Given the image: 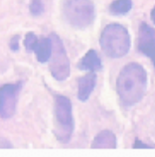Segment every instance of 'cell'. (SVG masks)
<instances>
[{
  "label": "cell",
  "mask_w": 155,
  "mask_h": 157,
  "mask_svg": "<svg viewBox=\"0 0 155 157\" xmlns=\"http://www.w3.org/2000/svg\"><path fill=\"white\" fill-rule=\"evenodd\" d=\"M148 85V77L143 66L129 63L120 71L116 80V92L121 104L131 107L144 98Z\"/></svg>",
  "instance_id": "cell-1"
},
{
  "label": "cell",
  "mask_w": 155,
  "mask_h": 157,
  "mask_svg": "<svg viewBox=\"0 0 155 157\" xmlns=\"http://www.w3.org/2000/svg\"><path fill=\"white\" fill-rule=\"evenodd\" d=\"M100 44L101 50L112 59H119L127 55L131 39L128 30L118 23H111L107 25L100 34Z\"/></svg>",
  "instance_id": "cell-2"
},
{
  "label": "cell",
  "mask_w": 155,
  "mask_h": 157,
  "mask_svg": "<svg viewBox=\"0 0 155 157\" xmlns=\"http://www.w3.org/2000/svg\"><path fill=\"white\" fill-rule=\"evenodd\" d=\"M62 12L65 20L77 29H87L96 19L93 0H63Z\"/></svg>",
  "instance_id": "cell-3"
},
{
  "label": "cell",
  "mask_w": 155,
  "mask_h": 157,
  "mask_svg": "<svg viewBox=\"0 0 155 157\" xmlns=\"http://www.w3.org/2000/svg\"><path fill=\"white\" fill-rule=\"evenodd\" d=\"M75 129L73 107L70 98L57 96L55 98V128L57 139L62 143H68Z\"/></svg>",
  "instance_id": "cell-4"
},
{
  "label": "cell",
  "mask_w": 155,
  "mask_h": 157,
  "mask_svg": "<svg viewBox=\"0 0 155 157\" xmlns=\"http://www.w3.org/2000/svg\"><path fill=\"white\" fill-rule=\"evenodd\" d=\"M52 41V54L50 57V72L57 81H65L70 77L71 65L63 41L56 34L50 35Z\"/></svg>",
  "instance_id": "cell-5"
},
{
  "label": "cell",
  "mask_w": 155,
  "mask_h": 157,
  "mask_svg": "<svg viewBox=\"0 0 155 157\" xmlns=\"http://www.w3.org/2000/svg\"><path fill=\"white\" fill-rule=\"evenodd\" d=\"M22 86L23 82H18L0 86V117L2 118H10L14 115Z\"/></svg>",
  "instance_id": "cell-6"
},
{
  "label": "cell",
  "mask_w": 155,
  "mask_h": 157,
  "mask_svg": "<svg viewBox=\"0 0 155 157\" xmlns=\"http://www.w3.org/2000/svg\"><path fill=\"white\" fill-rule=\"evenodd\" d=\"M136 48L142 55L151 61L155 68V28L142 22L138 29Z\"/></svg>",
  "instance_id": "cell-7"
},
{
  "label": "cell",
  "mask_w": 155,
  "mask_h": 157,
  "mask_svg": "<svg viewBox=\"0 0 155 157\" xmlns=\"http://www.w3.org/2000/svg\"><path fill=\"white\" fill-rule=\"evenodd\" d=\"M96 74L95 72H89L87 75L81 77L78 82L79 90H78V98L81 101H87L91 97L92 93L96 85Z\"/></svg>",
  "instance_id": "cell-8"
},
{
  "label": "cell",
  "mask_w": 155,
  "mask_h": 157,
  "mask_svg": "<svg viewBox=\"0 0 155 157\" xmlns=\"http://www.w3.org/2000/svg\"><path fill=\"white\" fill-rule=\"evenodd\" d=\"M78 68L81 71L96 72L103 69V63H101L100 58L97 55L96 51L92 49L85 53V55L81 59L78 64Z\"/></svg>",
  "instance_id": "cell-9"
},
{
  "label": "cell",
  "mask_w": 155,
  "mask_h": 157,
  "mask_svg": "<svg viewBox=\"0 0 155 157\" xmlns=\"http://www.w3.org/2000/svg\"><path fill=\"white\" fill-rule=\"evenodd\" d=\"M92 148H116V136L112 130L104 129L93 138Z\"/></svg>",
  "instance_id": "cell-10"
},
{
  "label": "cell",
  "mask_w": 155,
  "mask_h": 157,
  "mask_svg": "<svg viewBox=\"0 0 155 157\" xmlns=\"http://www.w3.org/2000/svg\"><path fill=\"white\" fill-rule=\"evenodd\" d=\"M33 51L36 53V57L40 63H47L50 60L52 54V41L50 37L38 39V42L35 45Z\"/></svg>",
  "instance_id": "cell-11"
},
{
  "label": "cell",
  "mask_w": 155,
  "mask_h": 157,
  "mask_svg": "<svg viewBox=\"0 0 155 157\" xmlns=\"http://www.w3.org/2000/svg\"><path fill=\"white\" fill-rule=\"evenodd\" d=\"M132 0H115L109 5V13L115 16H122L127 14L132 9Z\"/></svg>",
  "instance_id": "cell-12"
},
{
  "label": "cell",
  "mask_w": 155,
  "mask_h": 157,
  "mask_svg": "<svg viewBox=\"0 0 155 157\" xmlns=\"http://www.w3.org/2000/svg\"><path fill=\"white\" fill-rule=\"evenodd\" d=\"M29 9L33 16H40L44 12V4L42 0H30Z\"/></svg>",
  "instance_id": "cell-13"
},
{
  "label": "cell",
  "mask_w": 155,
  "mask_h": 157,
  "mask_svg": "<svg viewBox=\"0 0 155 157\" xmlns=\"http://www.w3.org/2000/svg\"><path fill=\"white\" fill-rule=\"evenodd\" d=\"M38 42V37L36 36L33 32L27 33L25 36V40H24V46H25L26 50L28 52H31L34 50L35 45Z\"/></svg>",
  "instance_id": "cell-14"
},
{
  "label": "cell",
  "mask_w": 155,
  "mask_h": 157,
  "mask_svg": "<svg viewBox=\"0 0 155 157\" xmlns=\"http://www.w3.org/2000/svg\"><path fill=\"white\" fill-rule=\"evenodd\" d=\"M19 41H20V36L15 35L11 38L9 47L13 52H17L19 50Z\"/></svg>",
  "instance_id": "cell-15"
},
{
  "label": "cell",
  "mask_w": 155,
  "mask_h": 157,
  "mask_svg": "<svg viewBox=\"0 0 155 157\" xmlns=\"http://www.w3.org/2000/svg\"><path fill=\"white\" fill-rule=\"evenodd\" d=\"M133 148H153V147L151 145H149V144L142 142L140 139L136 138L133 143Z\"/></svg>",
  "instance_id": "cell-16"
},
{
  "label": "cell",
  "mask_w": 155,
  "mask_h": 157,
  "mask_svg": "<svg viewBox=\"0 0 155 157\" xmlns=\"http://www.w3.org/2000/svg\"><path fill=\"white\" fill-rule=\"evenodd\" d=\"M150 19H151L152 23L155 25V5L153 6L151 11H150Z\"/></svg>",
  "instance_id": "cell-17"
}]
</instances>
